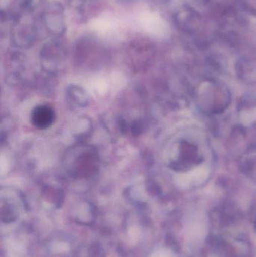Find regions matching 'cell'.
<instances>
[{"instance_id": "cell-3", "label": "cell", "mask_w": 256, "mask_h": 257, "mask_svg": "<svg viewBox=\"0 0 256 257\" xmlns=\"http://www.w3.org/2000/svg\"><path fill=\"white\" fill-rule=\"evenodd\" d=\"M66 97L69 105L74 108H84L88 105L90 100L87 92L79 86L72 85L68 87Z\"/></svg>"}, {"instance_id": "cell-2", "label": "cell", "mask_w": 256, "mask_h": 257, "mask_svg": "<svg viewBox=\"0 0 256 257\" xmlns=\"http://www.w3.org/2000/svg\"><path fill=\"white\" fill-rule=\"evenodd\" d=\"M55 118V111L53 107L48 104L36 105L30 114L32 124L39 130L51 127L54 124Z\"/></svg>"}, {"instance_id": "cell-4", "label": "cell", "mask_w": 256, "mask_h": 257, "mask_svg": "<svg viewBox=\"0 0 256 257\" xmlns=\"http://www.w3.org/2000/svg\"><path fill=\"white\" fill-rule=\"evenodd\" d=\"M49 47V52L47 50H45L43 52V63L44 66L46 69H49V71H55L57 69V66H58L59 62L61 61L62 51L59 49V47L57 45L54 46Z\"/></svg>"}, {"instance_id": "cell-5", "label": "cell", "mask_w": 256, "mask_h": 257, "mask_svg": "<svg viewBox=\"0 0 256 257\" xmlns=\"http://www.w3.org/2000/svg\"><path fill=\"white\" fill-rule=\"evenodd\" d=\"M17 219L16 211L12 204L2 202L1 220L3 223H10Z\"/></svg>"}, {"instance_id": "cell-1", "label": "cell", "mask_w": 256, "mask_h": 257, "mask_svg": "<svg viewBox=\"0 0 256 257\" xmlns=\"http://www.w3.org/2000/svg\"><path fill=\"white\" fill-rule=\"evenodd\" d=\"M64 166L68 173L73 178H90L99 169V155L93 147L78 145L66 153Z\"/></svg>"}]
</instances>
